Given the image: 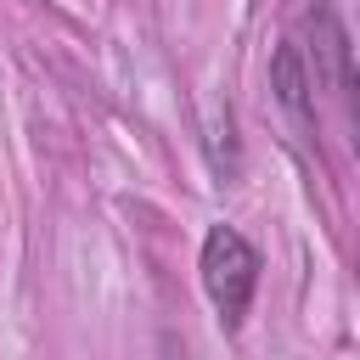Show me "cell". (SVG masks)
Returning a JSON list of instances; mask_svg holds the SVG:
<instances>
[{"label": "cell", "mask_w": 360, "mask_h": 360, "mask_svg": "<svg viewBox=\"0 0 360 360\" xmlns=\"http://www.w3.org/2000/svg\"><path fill=\"white\" fill-rule=\"evenodd\" d=\"M270 90H276L281 112L292 118L298 141L315 146V73H309L298 39H281V45H276V56H270Z\"/></svg>", "instance_id": "cell-2"}, {"label": "cell", "mask_w": 360, "mask_h": 360, "mask_svg": "<svg viewBox=\"0 0 360 360\" xmlns=\"http://www.w3.org/2000/svg\"><path fill=\"white\" fill-rule=\"evenodd\" d=\"M304 28H309V39H315V62H309V73H315V79L326 73V79L338 84L343 107H354V56H349V28L338 22L332 6H309V11H304Z\"/></svg>", "instance_id": "cell-3"}, {"label": "cell", "mask_w": 360, "mask_h": 360, "mask_svg": "<svg viewBox=\"0 0 360 360\" xmlns=\"http://www.w3.org/2000/svg\"><path fill=\"white\" fill-rule=\"evenodd\" d=\"M208 158H214V174H236V124H231V107H214L208 118Z\"/></svg>", "instance_id": "cell-4"}, {"label": "cell", "mask_w": 360, "mask_h": 360, "mask_svg": "<svg viewBox=\"0 0 360 360\" xmlns=\"http://www.w3.org/2000/svg\"><path fill=\"white\" fill-rule=\"evenodd\" d=\"M197 276H202V292H208L219 326L236 332L248 321L253 292H259V248L236 225H208L202 253H197Z\"/></svg>", "instance_id": "cell-1"}]
</instances>
